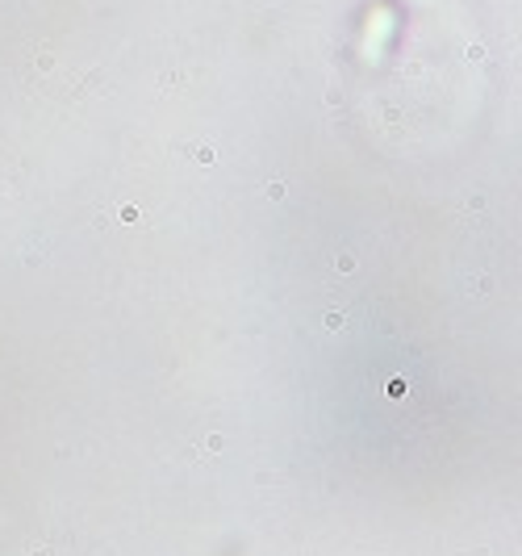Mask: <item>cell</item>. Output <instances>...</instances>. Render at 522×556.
Masks as SVG:
<instances>
[{"mask_svg":"<svg viewBox=\"0 0 522 556\" xmlns=\"http://www.w3.org/2000/svg\"><path fill=\"white\" fill-rule=\"evenodd\" d=\"M342 322H347V318H342V314H326V326H330V330H338Z\"/></svg>","mask_w":522,"mask_h":556,"instance_id":"6da1fadb","label":"cell"},{"mask_svg":"<svg viewBox=\"0 0 522 556\" xmlns=\"http://www.w3.org/2000/svg\"><path fill=\"white\" fill-rule=\"evenodd\" d=\"M355 268V255H338V272H351Z\"/></svg>","mask_w":522,"mask_h":556,"instance_id":"7a4b0ae2","label":"cell"},{"mask_svg":"<svg viewBox=\"0 0 522 556\" xmlns=\"http://www.w3.org/2000/svg\"><path fill=\"white\" fill-rule=\"evenodd\" d=\"M30 556H50V548H46V543H38V548H30Z\"/></svg>","mask_w":522,"mask_h":556,"instance_id":"3957f363","label":"cell"}]
</instances>
